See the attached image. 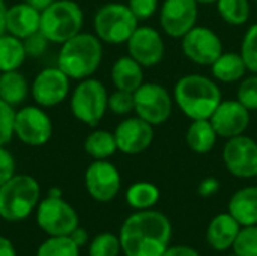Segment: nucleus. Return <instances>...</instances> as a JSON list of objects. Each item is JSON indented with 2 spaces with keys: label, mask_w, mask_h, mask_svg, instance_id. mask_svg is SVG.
I'll return each instance as SVG.
<instances>
[{
  "label": "nucleus",
  "mask_w": 257,
  "mask_h": 256,
  "mask_svg": "<svg viewBox=\"0 0 257 256\" xmlns=\"http://www.w3.org/2000/svg\"><path fill=\"white\" fill-rule=\"evenodd\" d=\"M119 238L125 256H163L170 246L172 223L161 211H137L123 222Z\"/></svg>",
  "instance_id": "1"
},
{
  "label": "nucleus",
  "mask_w": 257,
  "mask_h": 256,
  "mask_svg": "<svg viewBox=\"0 0 257 256\" xmlns=\"http://www.w3.org/2000/svg\"><path fill=\"white\" fill-rule=\"evenodd\" d=\"M173 101L191 121L209 119L223 101V94L212 78L202 74H187L176 81Z\"/></svg>",
  "instance_id": "2"
},
{
  "label": "nucleus",
  "mask_w": 257,
  "mask_h": 256,
  "mask_svg": "<svg viewBox=\"0 0 257 256\" xmlns=\"http://www.w3.org/2000/svg\"><path fill=\"white\" fill-rule=\"evenodd\" d=\"M102 56V41L95 33L80 32L60 45L57 66L71 80L80 81L98 71Z\"/></svg>",
  "instance_id": "3"
},
{
  "label": "nucleus",
  "mask_w": 257,
  "mask_h": 256,
  "mask_svg": "<svg viewBox=\"0 0 257 256\" xmlns=\"http://www.w3.org/2000/svg\"><path fill=\"white\" fill-rule=\"evenodd\" d=\"M39 183L30 175H14L0 186V217L8 222L27 219L38 207Z\"/></svg>",
  "instance_id": "4"
},
{
  "label": "nucleus",
  "mask_w": 257,
  "mask_h": 256,
  "mask_svg": "<svg viewBox=\"0 0 257 256\" xmlns=\"http://www.w3.org/2000/svg\"><path fill=\"white\" fill-rule=\"evenodd\" d=\"M84 12L75 0H56L41 12V32L51 44H63L83 29Z\"/></svg>",
  "instance_id": "5"
},
{
  "label": "nucleus",
  "mask_w": 257,
  "mask_h": 256,
  "mask_svg": "<svg viewBox=\"0 0 257 256\" xmlns=\"http://www.w3.org/2000/svg\"><path fill=\"white\" fill-rule=\"evenodd\" d=\"M69 107L77 121L89 127H96L108 110L107 88L101 80L93 77L80 80L71 94Z\"/></svg>",
  "instance_id": "6"
},
{
  "label": "nucleus",
  "mask_w": 257,
  "mask_h": 256,
  "mask_svg": "<svg viewBox=\"0 0 257 256\" xmlns=\"http://www.w3.org/2000/svg\"><path fill=\"white\" fill-rule=\"evenodd\" d=\"M139 27V20L134 17L125 3L102 5L93 17L95 35L105 44H126L134 30Z\"/></svg>",
  "instance_id": "7"
},
{
  "label": "nucleus",
  "mask_w": 257,
  "mask_h": 256,
  "mask_svg": "<svg viewBox=\"0 0 257 256\" xmlns=\"http://www.w3.org/2000/svg\"><path fill=\"white\" fill-rule=\"evenodd\" d=\"M173 110L170 92L160 83H143L134 92V112L152 127L169 121Z\"/></svg>",
  "instance_id": "8"
},
{
  "label": "nucleus",
  "mask_w": 257,
  "mask_h": 256,
  "mask_svg": "<svg viewBox=\"0 0 257 256\" xmlns=\"http://www.w3.org/2000/svg\"><path fill=\"white\" fill-rule=\"evenodd\" d=\"M14 136L27 146H42L53 136V122L41 106H24L15 110Z\"/></svg>",
  "instance_id": "9"
},
{
  "label": "nucleus",
  "mask_w": 257,
  "mask_h": 256,
  "mask_svg": "<svg viewBox=\"0 0 257 256\" xmlns=\"http://www.w3.org/2000/svg\"><path fill=\"white\" fill-rule=\"evenodd\" d=\"M36 222L51 237L71 235L78 228L75 210L62 198L47 196L41 201L36 207Z\"/></svg>",
  "instance_id": "10"
},
{
  "label": "nucleus",
  "mask_w": 257,
  "mask_h": 256,
  "mask_svg": "<svg viewBox=\"0 0 257 256\" xmlns=\"http://www.w3.org/2000/svg\"><path fill=\"white\" fill-rule=\"evenodd\" d=\"M71 92V78L59 68L48 66L39 71L30 84V95L33 101L44 107H56L62 104Z\"/></svg>",
  "instance_id": "11"
},
{
  "label": "nucleus",
  "mask_w": 257,
  "mask_h": 256,
  "mask_svg": "<svg viewBox=\"0 0 257 256\" xmlns=\"http://www.w3.org/2000/svg\"><path fill=\"white\" fill-rule=\"evenodd\" d=\"M182 53L196 65L211 66L223 54V42L212 29L194 26L182 36Z\"/></svg>",
  "instance_id": "12"
},
{
  "label": "nucleus",
  "mask_w": 257,
  "mask_h": 256,
  "mask_svg": "<svg viewBox=\"0 0 257 256\" xmlns=\"http://www.w3.org/2000/svg\"><path fill=\"white\" fill-rule=\"evenodd\" d=\"M223 161L229 174L236 178H254L257 172V142L245 134L227 139Z\"/></svg>",
  "instance_id": "13"
},
{
  "label": "nucleus",
  "mask_w": 257,
  "mask_h": 256,
  "mask_svg": "<svg viewBox=\"0 0 257 256\" xmlns=\"http://www.w3.org/2000/svg\"><path fill=\"white\" fill-rule=\"evenodd\" d=\"M87 193L98 202L113 201L122 187V178L117 167L108 160H93L84 174Z\"/></svg>",
  "instance_id": "14"
},
{
  "label": "nucleus",
  "mask_w": 257,
  "mask_h": 256,
  "mask_svg": "<svg viewBox=\"0 0 257 256\" xmlns=\"http://www.w3.org/2000/svg\"><path fill=\"white\" fill-rule=\"evenodd\" d=\"M199 3L196 0H164L160 9V24L170 38L185 36L197 26Z\"/></svg>",
  "instance_id": "15"
},
{
  "label": "nucleus",
  "mask_w": 257,
  "mask_h": 256,
  "mask_svg": "<svg viewBox=\"0 0 257 256\" xmlns=\"http://www.w3.org/2000/svg\"><path fill=\"white\" fill-rule=\"evenodd\" d=\"M128 54L143 68H152L163 62L166 47L161 33L151 26H139L126 42Z\"/></svg>",
  "instance_id": "16"
},
{
  "label": "nucleus",
  "mask_w": 257,
  "mask_h": 256,
  "mask_svg": "<svg viewBox=\"0 0 257 256\" xmlns=\"http://www.w3.org/2000/svg\"><path fill=\"white\" fill-rule=\"evenodd\" d=\"M218 137L232 139L241 136L250 127V110L238 100H223L209 118Z\"/></svg>",
  "instance_id": "17"
},
{
  "label": "nucleus",
  "mask_w": 257,
  "mask_h": 256,
  "mask_svg": "<svg viewBox=\"0 0 257 256\" xmlns=\"http://www.w3.org/2000/svg\"><path fill=\"white\" fill-rule=\"evenodd\" d=\"M117 151L126 155L145 152L154 142V127L145 119L136 116L125 118L114 130Z\"/></svg>",
  "instance_id": "18"
},
{
  "label": "nucleus",
  "mask_w": 257,
  "mask_h": 256,
  "mask_svg": "<svg viewBox=\"0 0 257 256\" xmlns=\"http://www.w3.org/2000/svg\"><path fill=\"white\" fill-rule=\"evenodd\" d=\"M41 29V11L30 6L26 2H20L8 6L6 9V32L26 39L27 36L39 32Z\"/></svg>",
  "instance_id": "19"
},
{
  "label": "nucleus",
  "mask_w": 257,
  "mask_h": 256,
  "mask_svg": "<svg viewBox=\"0 0 257 256\" xmlns=\"http://www.w3.org/2000/svg\"><path fill=\"white\" fill-rule=\"evenodd\" d=\"M241 228L239 222L229 211L217 214L208 226L206 241L215 252H226L233 247Z\"/></svg>",
  "instance_id": "20"
},
{
  "label": "nucleus",
  "mask_w": 257,
  "mask_h": 256,
  "mask_svg": "<svg viewBox=\"0 0 257 256\" xmlns=\"http://www.w3.org/2000/svg\"><path fill=\"white\" fill-rule=\"evenodd\" d=\"M227 211L241 226L257 225V186H247L235 192L229 201Z\"/></svg>",
  "instance_id": "21"
},
{
  "label": "nucleus",
  "mask_w": 257,
  "mask_h": 256,
  "mask_svg": "<svg viewBox=\"0 0 257 256\" xmlns=\"http://www.w3.org/2000/svg\"><path fill=\"white\" fill-rule=\"evenodd\" d=\"M111 81L116 89L136 92L143 81V66L130 54L119 57L111 66Z\"/></svg>",
  "instance_id": "22"
},
{
  "label": "nucleus",
  "mask_w": 257,
  "mask_h": 256,
  "mask_svg": "<svg viewBox=\"0 0 257 256\" xmlns=\"http://www.w3.org/2000/svg\"><path fill=\"white\" fill-rule=\"evenodd\" d=\"M217 139H218V134L209 119L191 121L185 134V142L188 148L193 152L200 154V155L211 152L217 143Z\"/></svg>",
  "instance_id": "23"
},
{
  "label": "nucleus",
  "mask_w": 257,
  "mask_h": 256,
  "mask_svg": "<svg viewBox=\"0 0 257 256\" xmlns=\"http://www.w3.org/2000/svg\"><path fill=\"white\" fill-rule=\"evenodd\" d=\"M29 94L30 84L20 69L0 72V100L15 107L23 104Z\"/></svg>",
  "instance_id": "24"
},
{
  "label": "nucleus",
  "mask_w": 257,
  "mask_h": 256,
  "mask_svg": "<svg viewBox=\"0 0 257 256\" xmlns=\"http://www.w3.org/2000/svg\"><path fill=\"white\" fill-rule=\"evenodd\" d=\"M211 71L215 80L221 83H235L242 80L248 69L241 53H223L211 65Z\"/></svg>",
  "instance_id": "25"
},
{
  "label": "nucleus",
  "mask_w": 257,
  "mask_h": 256,
  "mask_svg": "<svg viewBox=\"0 0 257 256\" xmlns=\"http://www.w3.org/2000/svg\"><path fill=\"white\" fill-rule=\"evenodd\" d=\"M26 59L27 54L23 39L8 32L0 35V72L20 69Z\"/></svg>",
  "instance_id": "26"
},
{
  "label": "nucleus",
  "mask_w": 257,
  "mask_h": 256,
  "mask_svg": "<svg viewBox=\"0 0 257 256\" xmlns=\"http://www.w3.org/2000/svg\"><path fill=\"white\" fill-rule=\"evenodd\" d=\"M160 189L148 181H137L131 184L126 190V202L136 211L152 210L160 201Z\"/></svg>",
  "instance_id": "27"
},
{
  "label": "nucleus",
  "mask_w": 257,
  "mask_h": 256,
  "mask_svg": "<svg viewBox=\"0 0 257 256\" xmlns=\"http://www.w3.org/2000/svg\"><path fill=\"white\" fill-rule=\"evenodd\" d=\"M84 151L93 160H108L117 151L114 133L107 130H93L84 140Z\"/></svg>",
  "instance_id": "28"
},
{
  "label": "nucleus",
  "mask_w": 257,
  "mask_h": 256,
  "mask_svg": "<svg viewBox=\"0 0 257 256\" xmlns=\"http://www.w3.org/2000/svg\"><path fill=\"white\" fill-rule=\"evenodd\" d=\"M220 17L232 26H242L250 20L251 6L248 0H217Z\"/></svg>",
  "instance_id": "29"
},
{
  "label": "nucleus",
  "mask_w": 257,
  "mask_h": 256,
  "mask_svg": "<svg viewBox=\"0 0 257 256\" xmlns=\"http://www.w3.org/2000/svg\"><path fill=\"white\" fill-rule=\"evenodd\" d=\"M36 256H80V247L69 235L51 237L39 246Z\"/></svg>",
  "instance_id": "30"
},
{
  "label": "nucleus",
  "mask_w": 257,
  "mask_h": 256,
  "mask_svg": "<svg viewBox=\"0 0 257 256\" xmlns=\"http://www.w3.org/2000/svg\"><path fill=\"white\" fill-rule=\"evenodd\" d=\"M120 252V238L111 232H102L96 235L89 247V256H119Z\"/></svg>",
  "instance_id": "31"
},
{
  "label": "nucleus",
  "mask_w": 257,
  "mask_h": 256,
  "mask_svg": "<svg viewBox=\"0 0 257 256\" xmlns=\"http://www.w3.org/2000/svg\"><path fill=\"white\" fill-rule=\"evenodd\" d=\"M241 56L250 72L257 74V23L251 24L241 42Z\"/></svg>",
  "instance_id": "32"
},
{
  "label": "nucleus",
  "mask_w": 257,
  "mask_h": 256,
  "mask_svg": "<svg viewBox=\"0 0 257 256\" xmlns=\"http://www.w3.org/2000/svg\"><path fill=\"white\" fill-rule=\"evenodd\" d=\"M232 249L239 256H257V225L242 226Z\"/></svg>",
  "instance_id": "33"
},
{
  "label": "nucleus",
  "mask_w": 257,
  "mask_h": 256,
  "mask_svg": "<svg viewBox=\"0 0 257 256\" xmlns=\"http://www.w3.org/2000/svg\"><path fill=\"white\" fill-rule=\"evenodd\" d=\"M108 110L119 116L134 112V92L116 89L113 94H108Z\"/></svg>",
  "instance_id": "34"
},
{
  "label": "nucleus",
  "mask_w": 257,
  "mask_h": 256,
  "mask_svg": "<svg viewBox=\"0 0 257 256\" xmlns=\"http://www.w3.org/2000/svg\"><path fill=\"white\" fill-rule=\"evenodd\" d=\"M14 119L15 110L12 106L0 100V146H6L14 136Z\"/></svg>",
  "instance_id": "35"
},
{
  "label": "nucleus",
  "mask_w": 257,
  "mask_h": 256,
  "mask_svg": "<svg viewBox=\"0 0 257 256\" xmlns=\"http://www.w3.org/2000/svg\"><path fill=\"white\" fill-rule=\"evenodd\" d=\"M238 101L250 112L257 110V74L244 77L238 88Z\"/></svg>",
  "instance_id": "36"
},
{
  "label": "nucleus",
  "mask_w": 257,
  "mask_h": 256,
  "mask_svg": "<svg viewBox=\"0 0 257 256\" xmlns=\"http://www.w3.org/2000/svg\"><path fill=\"white\" fill-rule=\"evenodd\" d=\"M126 5L139 21L149 20L158 11V0H128Z\"/></svg>",
  "instance_id": "37"
},
{
  "label": "nucleus",
  "mask_w": 257,
  "mask_h": 256,
  "mask_svg": "<svg viewBox=\"0 0 257 256\" xmlns=\"http://www.w3.org/2000/svg\"><path fill=\"white\" fill-rule=\"evenodd\" d=\"M23 44H24L27 57H39L47 51L48 44H51V42L39 30V32H36L33 35L27 36L26 39H23Z\"/></svg>",
  "instance_id": "38"
},
{
  "label": "nucleus",
  "mask_w": 257,
  "mask_h": 256,
  "mask_svg": "<svg viewBox=\"0 0 257 256\" xmlns=\"http://www.w3.org/2000/svg\"><path fill=\"white\" fill-rule=\"evenodd\" d=\"M15 175V158L6 146H0V186Z\"/></svg>",
  "instance_id": "39"
},
{
  "label": "nucleus",
  "mask_w": 257,
  "mask_h": 256,
  "mask_svg": "<svg viewBox=\"0 0 257 256\" xmlns=\"http://www.w3.org/2000/svg\"><path fill=\"white\" fill-rule=\"evenodd\" d=\"M218 190H220V181L214 177H208V178L202 180L199 187H197V193L203 198H211Z\"/></svg>",
  "instance_id": "40"
},
{
  "label": "nucleus",
  "mask_w": 257,
  "mask_h": 256,
  "mask_svg": "<svg viewBox=\"0 0 257 256\" xmlns=\"http://www.w3.org/2000/svg\"><path fill=\"white\" fill-rule=\"evenodd\" d=\"M163 256H200V253L191 246L175 244V246H169Z\"/></svg>",
  "instance_id": "41"
},
{
  "label": "nucleus",
  "mask_w": 257,
  "mask_h": 256,
  "mask_svg": "<svg viewBox=\"0 0 257 256\" xmlns=\"http://www.w3.org/2000/svg\"><path fill=\"white\" fill-rule=\"evenodd\" d=\"M0 256H17L14 244L5 237H0Z\"/></svg>",
  "instance_id": "42"
},
{
  "label": "nucleus",
  "mask_w": 257,
  "mask_h": 256,
  "mask_svg": "<svg viewBox=\"0 0 257 256\" xmlns=\"http://www.w3.org/2000/svg\"><path fill=\"white\" fill-rule=\"evenodd\" d=\"M74 241H75V244L78 246V247H81V246H84L86 243H87V232L84 231V229H80V228H77L71 235H69Z\"/></svg>",
  "instance_id": "43"
},
{
  "label": "nucleus",
  "mask_w": 257,
  "mask_h": 256,
  "mask_svg": "<svg viewBox=\"0 0 257 256\" xmlns=\"http://www.w3.org/2000/svg\"><path fill=\"white\" fill-rule=\"evenodd\" d=\"M6 3L5 0H0V35L6 32Z\"/></svg>",
  "instance_id": "44"
},
{
  "label": "nucleus",
  "mask_w": 257,
  "mask_h": 256,
  "mask_svg": "<svg viewBox=\"0 0 257 256\" xmlns=\"http://www.w3.org/2000/svg\"><path fill=\"white\" fill-rule=\"evenodd\" d=\"M26 3H29L30 6H33V8H36L38 11H44L45 8H48L53 2H56V0H24Z\"/></svg>",
  "instance_id": "45"
},
{
  "label": "nucleus",
  "mask_w": 257,
  "mask_h": 256,
  "mask_svg": "<svg viewBox=\"0 0 257 256\" xmlns=\"http://www.w3.org/2000/svg\"><path fill=\"white\" fill-rule=\"evenodd\" d=\"M48 196H51V198H62V192L57 187H53V189H50Z\"/></svg>",
  "instance_id": "46"
},
{
  "label": "nucleus",
  "mask_w": 257,
  "mask_h": 256,
  "mask_svg": "<svg viewBox=\"0 0 257 256\" xmlns=\"http://www.w3.org/2000/svg\"><path fill=\"white\" fill-rule=\"evenodd\" d=\"M199 5H211V3H217V0H196Z\"/></svg>",
  "instance_id": "47"
},
{
  "label": "nucleus",
  "mask_w": 257,
  "mask_h": 256,
  "mask_svg": "<svg viewBox=\"0 0 257 256\" xmlns=\"http://www.w3.org/2000/svg\"><path fill=\"white\" fill-rule=\"evenodd\" d=\"M227 256H239V255H236V253H232V255H227Z\"/></svg>",
  "instance_id": "48"
},
{
  "label": "nucleus",
  "mask_w": 257,
  "mask_h": 256,
  "mask_svg": "<svg viewBox=\"0 0 257 256\" xmlns=\"http://www.w3.org/2000/svg\"><path fill=\"white\" fill-rule=\"evenodd\" d=\"M254 178H256V180H257V172H256V175H254Z\"/></svg>",
  "instance_id": "49"
},
{
  "label": "nucleus",
  "mask_w": 257,
  "mask_h": 256,
  "mask_svg": "<svg viewBox=\"0 0 257 256\" xmlns=\"http://www.w3.org/2000/svg\"><path fill=\"white\" fill-rule=\"evenodd\" d=\"M254 2H256V3H257V0H254Z\"/></svg>",
  "instance_id": "50"
}]
</instances>
